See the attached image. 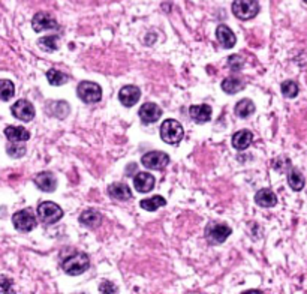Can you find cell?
<instances>
[{"label":"cell","instance_id":"obj_1","mask_svg":"<svg viewBox=\"0 0 307 294\" xmlns=\"http://www.w3.org/2000/svg\"><path fill=\"white\" fill-rule=\"evenodd\" d=\"M62 267L63 270L70 275V276H78L81 273L87 270L90 267V260H88L87 254H83V252H77L70 257H67L63 260L62 263Z\"/></svg>","mask_w":307,"mask_h":294},{"label":"cell","instance_id":"obj_2","mask_svg":"<svg viewBox=\"0 0 307 294\" xmlns=\"http://www.w3.org/2000/svg\"><path fill=\"white\" fill-rule=\"evenodd\" d=\"M184 135V129L181 126L180 122L168 119L162 123L160 126V138L167 143V144H178L181 141V138Z\"/></svg>","mask_w":307,"mask_h":294},{"label":"cell","instance_id":"obj_3","mask_svg":"<svg viewBox=\"0 0 307 294\" xmlns=\"http://www.w3.org/2000/svg\"><path fill=\"white\" fill-rule=\"evenodd\" d=\"M258 12H259V5L256 0H234L232 2V14L242 21L255 18Z\"/></svg>","mask_w":307,"mask_h":294},{"label":"cell","instance_id":"obj_4","mask_svg":"<svg viewBox=\"0 0 307 294\" xmlns=\"http://www.w3.org/2000/svg\"><path fill=\"white\" fill-rule=\"evenodd\" d=\"M38 218L41 222H44L46 225L56 224L57 221H60L63 218V210L60 206H57L53 201H45V203L38 206Z\"/></svg>","mask_w":307,"mask_h":294},{"label":"cell","instance_id":"obj_5","mask_svg":"<svg viewBox=\"0 0 307 294\" xmlns=\"http://www.w3.org/2000/svg\"><path fill=\"white\" fill-rule=\"evenodd\" d=\"M78 98L86 104H95L102 99V89L98 83L93 81H81L77 87Z\"/></svg>","mask_w":307,"mask_h":294},{"label":"cell","instance_id":"obj_6","mask_svg":"<svg viewBox=\"0 0 307 294\" xmlns=\"http://www.w3.org/2000/svg\"><path fill=\"white\" fill-rule=\"evenodd\" d=\"M231 233H232L231 227L226 224L210 222L205 228V239L210 245H220L231 236Z\"/></svg>","mask_w":307,"mask_h":294},{"label":"cell","instance_id":"obj_7","mask_svg":"<svg viewBox=\"0 0 307 294\" xmlns=\"http://www.w3.org/2000/svg\"><path fill=\"white\" fill-rule=\"evenodd\" d=\"M12 224L18 231L29 233L36 227V216L33 215L32 209H22L12 216Z\"/></svg>","mask_w":307,"mask_h":294},{"label":"cell","instance_id":"obj_8","mask_svg":"<svg viewBox=\"0 0 307 294\" xmlns=\"http://www.w3.org/2000/svg\"><path fill=\"white\" fill-rule=\"evenodd\" d=\"M141 164L149 170H163L170 164V156L163 152H149L141 158Z\"/></svg>","mask_w":307,"mask_h":294},{"label":"cell","instance_id":"obj_9","mask_svg":"<svg viewBox=\"0 0 307 294\" xmlns=\"http://www.w3.org/2000/svg\"><path fill=\"white\" fill-rule=\"evenodd\" d=\"M11 111L14 114V117H17L21 122H30L35 117V108H33V105L27 99H18L12 105Z\"/></svg>","mask_w":307,"mask_h":294},{"label":"cell","instance_id":"obj_10","mask_svg":"<svg viewBox=\"0 0 307 294\" xmlns=\"http://www.w3.org/2000/svg\"><path fill=\"white\" fill-rule=\"evenodd\" d=\"M139 119L143 123L146 125H150V123H154L160 119L162 116V108L157 105V104H153V102H146L144 105H141L139 108Z\"/></svg>","mask_w":307,"mask_h":294},{"label":"cell","instance_id":"obj_11","mask_svg":"<svg viewBox=\"0 0 307 294\" xmlns=\"http://www.w3.org/2000/svg\"><path fill=\"white\" fill-rule=\"evenodd\" d=\"M32 26H33V30L38 33L45 32V30H54L59 27L57 21L46 12H38L32 20Z\"/></svg>","mask_w":307,"mask_h":294},{"label":"cell","instance_id":"obj_12","mask_svg":"<svg viewBox=\"0 0 307 294\" xmlns=\"http://www.w3.org/2000/svg\"><path fill=\"white\" fill-rule=\"evenodd\" d=\"M141 98V91L136 86H125L119 92V101L122 102V105L131 108L133 107Z\"/></svg>","mask_w":307,"mask_h":294},{"label":"cell","instance_id":"obj_13","mask_svg":"<svg viewBox=\"0 0 307 294\" xmlns=\"http://www.w3.org/2000/svg\"><path fill=\"white\" fill-rule=\"evenodd\" d=\"M154 185H156L154 177L147 171H141L133 177V186L138 192H143V194L150 192L154 188Z\"/></svg>","mask_w":307,"mask_h":294},{"label":"cell","instance_id":"obj_14","mask_svg":"<svg viewBox=\"0 0 307 294\" xmlns=\"http://www.w3.org/2000/svg\"><path fill=\"white\" fill-rule=\"evenodd\" d=\"M108 195L112 200H117V201H128L132 198L129 186L126 183H122V182L112 183L108 186Z\"/></svg>","mask_w":307,"mask_h":294},{"label":"cell","instance_id":"obj_15","mask_svg":"<svg viewBox=\"0 0 307 294\" xmlns=\"http://www.w3.org/2000/svg\"><path fill=\"white\" fill-rule=\"evenodd\" d=\"M216 38H218L219 44L223 48H232V47L235 46V42H237V38H235L234 32L228 26H225V24L218 26V29H216Z\"/></svg>","mask_w":307,"mask_h":294},{"label":"cell","instance_id":"obj_16","mask_svg":"<svg viewBox=\"0 0 307 294\" xmlns=\"http://www.w3.org/2000/svg\"><path fill=\"white\" fill-rule=\"evenodd\" d=\"M35 185H36L41 191H44V192H53V191L56 189V186H57V180H56V177H54L53 173H50V171H42V173H39V174L35 177Z\"/></svg>","mask_w":307,"mask_h":294},{"label":"cell","instance_id":"obj_17","mask_svg":"<svg viewBox=\"0 0 307 294\" xmlns=\"http://www.w3.org/2000/svg\"><path fill=\"white\" fill-rule=\"evenodd\" d=\"M189 113H191V117L194 119V122H197V123H207L211 119L213 110H211L210 105L202 104V105H192L191 110H189Z\"/></svg>","mask_w":307,"mask_h":294},{"label":"cell","instance_id":"obj_18","mask_svg":"<svg viewBox=\"0 0 307 294\" xmlns=\"http://www.w3.org/2000/svg\"><path fill=\"white\" fill-rule=\"evenodd\" d=\"M255 203L261 207H274L277 204V195L271 189H261L255 194Z\"/></svg>","mask_w":307,"mask_h":294},{"label":"cell","instance_id":"obj_19","mask_svg":"<svg viewBox=\"0 0 307 294\" xmlns=\"http://www.w3.org/2000/svg\"><path fill=\"white\" fill-rule=\"evenodd\" d=\"M252 140H253V134L249 129H242L232 135V146L237 150H244L252 144Z\"/></svg>","mask_w":307,"mask_h":294},{"label":"cell","instance_id":"obj_20","mask_svg":"<svg viewBox=\"0 0 307 294\" xmlns=\"http://www.w3.org/2000/svg\"><path fill=\"white\" fill-rule=\"evenodd\" d=\"M5 135L9 141H15V143H24L30 138V132L27 129H24L22 126H8L5 129Z\"/></svg>","mask_w":307,"mask_h":294},{"label":"cell","instance_id":"obj_21","mask_svg":"<svg viewBox=\"0 0 307 294\" xmlns=\"http://www.w3.org/2000/svg\"><path fill=\"white\" fill-rule=\"evenodd\" d=\"M80 222H81L83 225L88 227V228H98V227L102 224V215H101L98 210L88 209V210L81 213Z\"/></svg>","mask_w":307,"mask_h":294},{"label":"cell","instance_id":"obj_22","mask_svg":"<svg viewBox=\"0 0 307 294\" xmlns=\"http://www.w3.org/2000/svg\"><path fill=\"white\" fill-rule=\"evenodd\" d=\"M288 185L291 186V189H294L295 192H300L304 185H306V180H304V176L297 170V168H291L288 171Z\"/></svg>","mask_w":307,"mask_h":294},{"label":"cell","instance_id":"obj_23","mask_svg":"<svg viewBox=\"0 0 307 294\" xmlns=\"http://www.w3.org/2000/svg\"><path fill=\"white\" fill-rule=\"evenodd\" d=\"M244 89V83L239 78H234V77H228L222 81V91L228 95H234L237 92H240Z\"/></svg>","mask_w":307,"mask_h":294},{"label":"cell","instance_id":"obj_24","mask_svg":"<svg viewBox=\"0 0 307 294\" xmlns=\"http://www.w3.org/2000/svg\"><path fill=\"white\" fill-rule=\"evenodd\" d=\"M255 113V104L250 99H242L235 105V114L242 119H247Z\"/></svg>","mask_w":307,"mask_h":294},{"label":"cell","instance_id":"obj_25","mask_svg":"<svg viewBox=\"0 0 307 294\" xmlns=\"http://www.w3.org/2000/svg\"><path fill=\"white\" fill-rule=\"evenodd\" d=\"M165 204H167V200L163 197H160V195H154L152 198H146V200L139 201L141 209H144L147 212H154V210H157L159 207H162Z\"/></svg>","mask_w":307,"mask_h":294},{"label":"cell","instance_id":"obj_26","mask_svg":"<svg viewBox=\"0 0 307 294\" xmlns=\"http://www.w3.org/2000/svg\"><path fill=\"white\" fill-rule=\"evenodd\" d=\"M46 80H48V83L51 86H63L66 81L69 80V77L62 71L50 69V71H46Z\"/></svg>","mask_w":307,"mask_h":294},{"label":"cell","instance_id":"obj_27","mask_svg":"<svg viewBox=\"0 0 307 294\" xmlns=\"http://www.w3.org/2000/svg\"><path fill=\"white\" fill-rule=\"evenodd\" d=\"M15 95V86L9 80H0V99L9 101Z\"/></svg>","mask_w":307,"mask_h":294},{"label":"cell","instance_id":"obj_28","mask_svg":"<svg viewBox=\"0 0 307 294\" xmlns=\"http://www.w3.org/2000/svg\"><path fill=\"white\" fill-rule=\"evenodd\" d=\"M280 91H282L285 98H288V99H294V98H297V95H298V92H300V87H298V84H297L295 81L288 80V81H284V83H282Z\"/></svg>","mask_w":307,"mask_h":294},{"label":"cell","instance_id":"obj_29","mask_svg":"<svg viewBox=\"0 0 307 294\" xmlns=\"http://www.w3.org/2000/svg\"><path fill=\"white\" fill-rule=\"evenodd\" d=\"M6 152L11 158H21L26 155V146L24 143H15V141H11L8 146H6Z\"/></svg>","mask_w":307,"mask_h":294},{"label":"cell","instance_id":"obj_30","mask_svg":"<svg viewBox=\"0 0 307 294\" xmlns=\"http://www.w3.org/2000/svg\"><path fill=\"white\" fill-rule=\"evenodd\" d=\"M57 41H59V38H57V35H51V36H45V38H41L39 41H38V44L39 47L45 50V51H48V53H51V51H56L59 46H57Z\"/></svg>","mask_w":307,"mask_h":294},{"label":"cell","instance_id":"obj_31","mask_svg":"<svg viewBox=\"0 0 307 294\" xmlns=\"http://www.w3.org/2000/svg\"><path fill=\"white\" fill-rule=\"evenodd\" d=\"M243 57L240 56H237V54H232V56H229V59H228V65H229V68L234 69V71H240L243 68Z\"/></svg>","mask_w":307,"mask_h":294},{"label":"cell","instance_id":"obj_32","mask_svg":"<svg viewBox=\"0 0 307 294\" xmlns=\"http://www.w3.org/2000/svg\"><path fill=\"white\" fill-rule=\"evenodd\" d=\"M11 285H12V281L6 278L0 279V293H14V288Z\"/></svg>","mask_w":307,"mask_h":294},{"label":"cell","instance_id":"obj_33","mask_svg":"<svg viewBox=\"0 0 307 294\" xmlns=\"http://www.w3.org/2000/svg\"><path fill=\"white\" fill-rule=\"evenodd\" d=\"M102 293H115L117 291V288L111 284V282H102V285H101V288H99Z\"/></svg>","mask_w":307,"mask_h":294},{"label":"cell","instance_id":"obj_34","mask_svg":"<svg viewBox=\"0 0 307 294\" xmlns=\"http://www.w3.org/2000/svg\"><path fill=\"white\" fill-rule=\"evenodd\" d=\"M304 3H307V0H304Z\"/></svg>","mask_w":307,"mask_h":294}]
</instances>
